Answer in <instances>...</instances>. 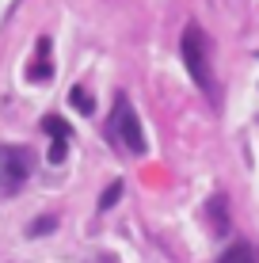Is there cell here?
I'll return each mask as SVG.
<instances>
[{
  "instance_id": "obj_1",
  "label": "cell",
  "mask_w": 259,
  "mask_h": 263,
  "mask_svg": "<svg viewBox=\"0 0 259 263\" xmlns=\"http://www.w3.org/2000/svg\"><path fill=\"white\" fill-rule=\"evenodd\" d=\"M183 61H187V72L194 77V84L217 103L221 96H217V80H213V46H210V34L198 23L183 27Z\"/></svg>"
},
{
  "instance_id": "obj_2",
  "label": "cell",
  "mask_w": 259,
  "mask_h": 263,
  "mask_svg": "<svg viewBox=\"0 0 259 263\" xmlns=\"http://www.w3.org/2000/svg\"><path fill=\"white\" fill-rule=\"evenodd\" d=\"M111 134L122 141V149H126V153H133V157H141V153H145V134H141V122H137V115H133V107L126 103V96L114 99Z\"/></svg>"
},
{
  "instance_id": "obj_3",
  "label": "cell",
  "mask_w": 259,
  "mask_h": 263,
  "mask_svg": "<svg viewBox=\"0 0 259 263\" xmlns=\"http://www.w3.org/2000/svg\"><path fill=\"white\" fill-rule=\"evenodd\" d=\"M34 157L27 149H4L0 153V191H15L23 187V179L31 176Z\"/></svg>"
},
{
  "instance_id": "obj_4",
  "label": "cell",
  "mask_w": 259,
  "mask_h": 263,
  "mask_svg": "<svg viewBox=\"0 0 259 263\" xmlns=\"http://www.w3.org/2000/svg\"><path fill=\"white\" fill-rule=\"evenodd\" d=\"M221 263H259V252L248 240H236V244H229V248L221 252Z\"/></svg>"
},
{
  "instance_id": "obj_5",
  "label": "cell",
  "mask_w": 259,
  "mask_h": 263,
  "mask_svg": "<svg viewBox=\"0 0 259 263\" xmlns=\"http://www.w3.org/2000/svg\"><path fill=\"white\" fill-rule=\"evenodd\" d=\"M210 221H213V229H217V233H225V225H229V202H225V195H213L210 198Z\"/></svg>"
},
{
  "instance_id": "obj_6",
  "label": "cell",
  "mask_w": 259,
  "mask_h": 263,
  "mask_svg": "<svg viewBox=\"0 0 259 263\" xmlns=\"http://www.w3.org/2000/svg\"><path fill=\"white\" fill-rule=\"evenodd\" d=\"M42 130L46 134H53V138H73V130H69V122L65 119H57V115H46V119H42Z\"/></svg>"
},
{
  "instance_id": "obj_7",
  "label": "cell",
  "mask_w": 259,
  "mask_h": 263,
  "mask_svg": "<svg viewBox=\"0 0 259 263\" xmlns=\"http://www.w3.org/2000/svg\"><path fill=\"white\" fill-rule=\"evenodd\" d=\"M69 103H73L80 115H92V111H95V103H92V96H88V88H80V84L69 92Z\"/></svg>"
},
{
  "instance_id": "obj_8",
  "label": "cell",
  "mask_w": 259,
  "mask_h": 263,
  "mask_svg": "<svg viewBox=\"0 0 259 263\" xmlns=\"http://www.w3.org/2000/svg\"><path fill=\"white\" fill-rule=\"evenodd\" d=\"M118 195H122V179H114V183H111V187H107V191H103L99 206H103V210H111V206L118 202Z\"/></svg>"
},
{
  "instance_id": "obj_9",
  "label": "cell",
  "mask_w": 259,
  "mask_h": 263,
  "mask_svg": "<svg viewBox=\"0 0 259 263\" xmlns=\"http://www.w3.org/2000/svg\"><path fill=\"white\" fill-rule=\"evenodd\" d=\"M65 153H69V141L65 138H53V145H50V164H61Z\"/></svg>"
}]
</instances>
